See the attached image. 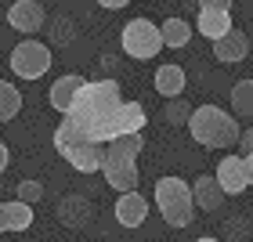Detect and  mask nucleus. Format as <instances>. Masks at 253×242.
<instances>
[{
    "label": "nucleus",
    "mask_w": 253,
    "mask_h": 242,
    "mask_svg": "<svg viewBox=\"0 0 253 242\" xmlns=\"http://www.w3.org/2000/svg\"><path fill=\"white\" fill-rule=\"evenodd\" d=\"M250 54V40H246V33H224L221 40H213V58L221 62V65H235V62H243Z\"/></svg>",
    "instance_id": "obj_14"
},
{
    "label": "nucleus",
    "mask_w": 253,
    "mask_h": 242,
    "mask_svg": "<svg viewBox=\"0 0 253 242\" xmlns=\"http://www.w3.org/2000/svg\"><path fill=\"white\" fill-rule=\"evenodd\" d=\"M195 242H224V239H213V235H203V239H195Z\"/></svg>",
    "instance_id": "obj_32"
},
{
    "label": "nucleus",
    "mask_w": 253,
    "mask_h": 242,
    "mask_svg": "<svg viewBox=\"0 0 253 242\" xmlns=\"http://www.w3.org/2000/svg\"><path fill=\"white\" fill-rule=\"evenodd\" d=\"M224 235L232 239V242H246V235H250L246 217H232V221H228V228H224Z\"/></svg>",
    "instance_id": "obj_24"
},
{
    "label": "nucleus",
    "mask_w": 253,
    "mask_h": 242,
    "mask_svg": "<svg viewBox=\"0 0 253 242\" xmlns=\"http://www.w3.org/2000/svg\"><path fill=\"white\" fill-rule=\"evenodd\" d=\"M232 112L253 120V80H239L232 87Z\"/></svg>",
    "instance_id": "obj_19"
},
{
    "label": "nucleus",
    "mask_w": 253,
    "mask_h": 242,
    "mask_svg": "<svg viewBox=\"0 0 253 242\" xmlns=\"http://www.w3.org/2000/svg\"><path fill=\"white\" fill-rule=\"evenodd\" d=\"M7 26L15 33H22V37H33V33L47 29V11L37 0H15L7 7Z\"/></svg>",
    "instance_id": "obj_8"
},
{
    "label": "nucleus",
    "mask_w": 253,
    "mask_h": 242,
    "mask_svg": "<svg viewBox=\"0 0 253 242\" xmlns=\"http://www.w3.org/2000/svg\"><path fill=\"white\" fill-rule=\"evenodd\" d=\"M98 4H101V7H109V11H120V7L130 4V0H98Z\"/></svg>",
    "instance_id": "obj_30"
},
{
    "label": "nucleus",
    "mask_w": 253,
    "mask_h": 242,
    "mask_svg": "<svg viewBox=\"0 0 253 242\" xmlns=\"http://www.w3.org/2000/svg\"><path fill=\"white\" fill-rule=\"evenodd\" d=\"M213 177L221 181V188L228 195H243L250 188V177H246V159L243 156H224L221 163L213 166Z\"/></svg>",
    "instance_id": "obj_9"
},
{
    "label": "nucleus",
    "mask_w": 253,
    "mask_h": 242,
    "mask_svg": "<svg viewBox=\"0 0 253 242\" xmlns=\"http://www.w3.org/2000/svg\"><path fill=\"white\" fill-rule=\"evenodd\" d=\"M51 47L47 43H40V40H22L18 47H11V73L22 76V80H40V76H47V69H51Z\"/></svg>",
    "instance_id": "obj_7"
},
{
    "label": "nucleus",
    "mask_w": 253,
    "mask_h": 242,
    "mask_svg": "<svg viewBox=\"0 0 253 242\" xmlns=\"http://www.w3.org/2000/svg\"><path fill=\"white\" fill-rule=\"evenodd\" d=\"M98 65H101V73H105V76H112V73H116V69H120V58H116V54H112V51H105V54H101V58H98Z\"/></svg>",
    "instance_id": "obj_25"
},
{
    "label": "nucleus",
    "mask_w": 253,
    "mask_h": 242,
    "mask_svg": "<svg viewBox=\"0 0 253 242\" xmlns=\"http://www.w3.org/2000/svg\"><path fill=\"white\" fill-rule=\"evenodd\" d=\"M54 148H58V156L73 170H80V174H101V145L87 141L69 116L58 123V130H54Z\"/></svg>",
    "instance_id": "obj_4"
},
{
    "label": "nucleus",
    "mask_w": 253,
    "mask_h": 242,
    "mask_svg": "<svg viewBox=\"0 0 253 242\" xmlns=\"http://www.w3.org/2000/svg\"><path fill=\"white\" fill-rule=\"evenodd\" d=\"M69 120L80 126V134L94 145H109L120 134H141L145 130V105L141 101H123L120 83L112 76L87 80L80 98L73 101V109L65 112Z\"/></svg>",
    "instance_id": "obj_1"
},
{
    "label": "nucleus",
    "mask_w": 253,
    "mask_h": 242,
    "mask_svg": "<svg viewBox=\"0 0 253 242\" xmlns=\"http://www.w3.org/2000/svg\"><path fill=\"white\" fill-rule=\"evenodd\" d=\"M235 148H239V156H250L253 152V126H246V130L239 134V145Z\"/></svg>",
    "instance_id": "obj_26"
},
{
    "label": "nucleus",
    "mask_w": 253,
    "mask_h": 242,
    "mask_svg": "<svg viewBox=\"0 0 253 242\" xmlns=\"http://www.w3.org/2000/svg\"><path fill=\"white\" fill-rule=\"evenodd\" d=\"M152 199L163 213L167 228H188L192 217H195V195H192V184L181 181V177H159L156 181V192Z\"/></svg>",
    "instance_id": "obj_5"
},
{
    "label": "nucleus",
    "mask_w": 253,
    "mask_h": 242,
    "mask_svg": "<svg viewBox=\"0 0 253 242\" xmlns=\"http://www.w3.org/2000/svg\"><path fill=\"white\" fill-rule=\"evenodd\" d=\"M185 83H188V76H185L181 65H159L156 69V90L163 98H181L185 94Z\"/></svg>",
    "instance_id": "obj_15"
},
{
    "label": "nucleus",
    "mask_w": 253,
    "mask_h": 242,
    "mask_svg": "<svg viewBox=\"0 0 253 242\" xmlns=\"http://www.w3.org/2000/svg\"><path fill=\"white\" fill-rule=\"evenodd\" d=\"M90 217H94V206H90L87 195H65V199L58 202V221L65 228H87L90 224Z\"/></svg>",
    "instance_id": "obj_13"
},
{
    "label": "nucleus",
    "mask_w": 253,
    "mask_h": 242,
    "mask_svg": "<svg viewBox=\"0 0 253 242\" xmlns=\"http://www.w3.org/2000/svg\"><path fill=\"white\" fill-rule=\"evenodd\" d=\"M18 199L29 202V206H37L43 199V184L40 181H18Z\"/></svg>",
    "instance_id": "obj_23"
},
{
    "label": "nucleus",
    "mask_w": 253,
    "mask_h": 242,
    "mask_svg": "<svg viewBox=\"0 0 253 242\" xmlns=\"http://www.w3.org/2000/svg\"><path fill=\"white\" fill-rule=\"evenodd\" d=\"M120 47L123 54H130L134 62H152L159 51L167 47L163 43V29L148 18H130L120 33Z\"/></svg>",
    "instance_id": "obj_6"
},
{
    "label": "nucleus",
    "mask_w": 253,
    "mask_h": 242,
    "mask_svg": "<svg viewBox=\"0 0 253 242\" xmlns=\"http://www.w3.org/2000/svg\"><path fill=\"white\" fill-rule=\"evenodd\" d=\"M243 159H246V177H250V188H253V152L243 156Z\"/></svg>",
    "instance_id": "obj_31"
},
{
    "label": "nucleus",
    "mask_w": 253,
    "mask_h": 242,
    "mask_svg": "<svg viewBox=\"0 0 253 242\" xmlns=\"http://www.w3.org/2000/svg\"><path fill=\"white\" fill-rule=\"evenodd\" d=\"M84 83H87V80H84V76H76V73L58 76V80L51 83V90H47L51 109H54V112H69V109H73V101L80 98V90H84Z\"/></svg>",
    "instance_id": "obj_10"
},
{
    "label": "nucleus",
    "mask_w": 253,
    "mask_h": 242,
    "mask_svg": "<svg viewBox=\"0 0 253 242\" xmlns=\"http://www.w3.org/2000/svg\"><path fill=\"white\" fill-rule=\"evenodd\" d=\"M145 148V137L141 134H120L112 137L109 145H101V177H105L109 188L116 192H134L137 188V156Z\"/></svg>",
    "instance_id": "obj_2"
},
{
    "label": "nucleus",
    "mask_w": 253,
    "mask_h": 242,
    "mask_svg": "<svg viewBox=\"0 0 253 242\" xmlns=\"http://www.w3.org/2000/svg\"><path fill=\"white\" fill-rule=\"evenodd\" d=\"M199 11H232V0H199Z\"/></svg>",
    "instance_id": "obj_27"
},
{
    "label": "nucleus",
    "mask_w": 253,
    "mask_h": 242,
    "mask_svg": "<svg viewBox=\"0 0 253 242\" xmlns=\"http://www.w3.org/2000/svg\"><path fill=\"white\" fill-rule=\"evenodd\" d=\"M7 224H11V232H29L33 228V206L29 202H7Z\"/></svg>",
    "instance_id": "obj_21"
},
{
    "label": "nucleus",
    "mask_w": 253,
    "mask_h": 242,
    "mask_svg": "<svg viewBox=\"0 0 253 242\" xmlns=\"http://www.w3.org/2000/svg\"><path fill=\"white\" fill-rule=\"evenodd\" d=\"M145 217H148V199L141 192H120V199H116V221L123 228H141L145 224Z\"/></svg>",
    "instance_id": "obj_11"
},
{
    "label": "nucleus",
    "mask_w": 253,
    "mask_h": 242,
    "mask_svg": "<svg viewBox=\"0 0 253 242\" xmlns=\"http://www.w3.org/2000/svg\"><path fill=\"white\" fill-rule=\"evenodd\" d=\"M47 29H51V43H54V47H65V43L76 40V22L69 15H54Z\"/></svg>",
    "instance_id": "obj_20"
},
{
    "label": "nucleus",
    "mask_w": 253,
    "mask_h": 242,
    "mask_svg": "<svg viewBox=\"0 0 253 242\" xmlns=\"http://www.w3.org/2000/svg\"><path fill=\"white\" fill-rule=\"evenodd\" d=\"M188 134L203 148H235L243 130H239L235 116L224 112L221 105H199L188 120Z\"/></svg>",
    "instance_id": "obj_3"
},
{
    "label": "nucleus",
    "mask_w": 253,
    "mask_h": 242,
    "mask_svg": "<svg viewBox=\"0 0 253 242\" xmlns=\"http://www.w3.org/2000/svg\"><path fill=\"white\" fill-rule=\"evenodd\" d=\"M7 163H11V152H7V145L0 141V174H4V170H7Z\"/></svg>",
    "instance_id": "obj_29"
},
{
    "label": "nucleus",
    "mask_w": 253,
    "mask_h": 242,
    "mask_svg": "<svg viewBox=\"0 0 253 242\" xmlns=\"http://www.w3.org/2000/svg\"><path fill=\"white\" fill-rule=\"evenodd\" d=\"M192 112H195V109L188 105L185 98H167V112H163V116H167V123H170V126H188Z\"/></svg>",
    "instance_id": "obj_22"
},
{
    "label": "nucleus",
    "mask_w": 253,
    "mask_h": 242,
    "mask_svg": "<svg viewBox=\"0 0 253 242\" xmlns=\"http://www.w3.org/2000/svg\"><path fill=\"white\" fill-rule=\"evenodd\" d=\"M159 29H163V43L167 47H185V43L192 40V26L185 18H167Z\"/></svg>",
    "instance_id": "obj_18"
},
{
    "label": "nucleus",
    "mask_w": 253,
    "mask_h": 242,
    "mask_svg": "<svg viewBox=\"0 0 253 242\" xmlns=\"http://www.w3.org/2000/svg\"><path fill=\"white\" fill-rule=\"evenodd\" d=\"M22 112V90L7 80H0V123H11Z\"/></svg>",
    "instance_id": "obj_17"
},
{
    "label": "nucleus",
    "mask_w": 253,
    "mask_h": 242,
    "mask_svg": "<svg viewBox=\"0 0 253 242\" xmlns=\"http://www.w3.org/2000/svg\"><path fill=\"white\" fill-rule=\"evenodd\" d=\"M203 33L206 40H221L224 33H232V11H199V26H195Z\"/></svg>",
    "instance_id": "obj_16"
},
{
    "label": "nucleus",
    "mask_w": 253,
    "mask_h": 242,
    "mask_svg": "<svg viewBox=\"0 0 253 242\" xmlns=\"http://www.w3.org/2000/svg\"><path fill=\"white\" fill-rule=\"evenodd\" d=\"M11 232V224H7V202H0V235Z\"/></svg>",
    "instance_id": "obj_28"
},
{
    "label": "nucleus",
    "mask_w": 253,
    "mask_h": 242,
    "mask_svg": "<svg viewBox=\"0 0 253 242\" xmlns=\"http://www.w3.org/2000/svg\"><path fill=\"white\" fill-rule=\"evenodd\" d=\"M192 195H195V210H203V213H217L228 192L221 188V181H217L213 174H203V177H195Z\"/></svg>",
    "instance_id": "obj_12"
}]
</instances>
